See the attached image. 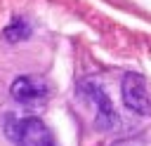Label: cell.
<instances>
[{"label": "cell", "mask_w": 151, "mask_h": 146, "mask_svg": "<svg viewBox=\"0 0 151 146\" xmlns=\"http://www.w3.org/2000/svg\"><path fill=\"white\" fill-rule=\"evenodd\" d=\"M85 87H87L90 97L94 99V104L99 106L97 127H99V130H113V127H118V113L113 111V106H111L109 97L104 94V89H101L99 85H92V82H85Z\"/></svg>", "instance_id": "obj_4"}, {"label": "cell", "mask_w": 151, "mask_h": 146, "mask_svg": "<svg viewBox=\"0 0 151 146\" xmlns=\"http://www.w3.org/2000/svg\"><path fill=\"white\" fill-rule=\"evenodd\" d=\"M123 101L130 111L134 113H142V115H149L151 113V97L146 92V82L139 73H127L123 78Z\"/></svg>", "instance_id": "obj_2"}, {"label": "cell", "mask_w": 151, "mask_h": 146, "mask_svg": "<svg viewBox=\"0 0 151 146\" xmlns=\"http://www.w3.org/2000/svg\"><path fill=\"white\" fill-rule=\"evenodd\" d=\"M9 94L14 101L19 104H40L45 97H47V87L42 80L38 78H31V75H21V78H14V82L9 85Z\"/></svg>", "instance_id": "obj_3"}, {"label": "cell", "mask_w": 151, "mask_h": 146, "mask_svg": "<svg viewBox=\"0 0 151 146\" xmlns=\"http://www.w3.org/2000/svg\"><path fill=\"white\" fill-rule=\"evenodd\" d=\"M28 35H31V26H28L24 19H14V21L5 28V40H9V42L26 40Z\"/></svg>", "instance_id": "obj_5"}, {"label": "cell", "mask_w": 151, "mask_h": 146, "mask_svg": "<svg viewBox=\"0 0 151 146\" xmlns=\"http://www.w3.org/2000/svg\"><path fill=\"white\" fill-rule=\"evenodd\" d=\"M5 132L17 146H57L52 130L40 118H7Z\"/></svg>", "instance_id": "obj_1"}]
</instances>
